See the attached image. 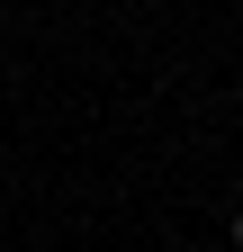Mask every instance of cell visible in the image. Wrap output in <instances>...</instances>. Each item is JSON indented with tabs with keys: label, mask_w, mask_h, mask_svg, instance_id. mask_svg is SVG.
Here are the masks:
<instances>
[{
	"label": "cell",
	"mask_w": 243,
	"mask_h": 252,
	"mask_svg": "<svg viewBox=\"0 0 243 252\" xmlns=\"http://www.w3.org/2000/svg\"><path fill=\"white\" fill-rule=\"evenodd\" d=\"M234 243H243V216H234Z\"/></svg>",
	"instance_id": "cell-1"
}]
</instances>
